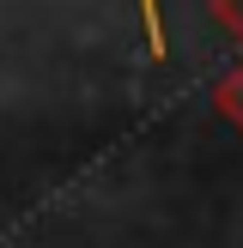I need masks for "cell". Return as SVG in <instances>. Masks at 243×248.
Masks as SVG:
<instances>
[{
    "instance_id": "obj_1",
    "label": "cell",
    "mask_w": 243,
    "mask_h": 248,
    "mask_svg": "<svg viewBox=\"0 0 243 248\" xmlns=\"http://www.w3.org/2000/svg\"><path fill=\"white\" fill-rule=\"evenodd\" d=\"M213 109H219V115H225V121H231V127H237V133H243V67H231V73H225V79H219V85H213Z\"/></svg>"
},
{
    "instance_id": "obj_2",
    "label": "cell",
    "mask_w": 243,
    "mask_h": 248,
    "mask_svg": "<svg viewBox=\"0 0 243 248\" xmlns=\"http://www.w3.org/2000/svg\"><path fill=\"white\" fill-rule=\"evenodd\" d=\"M140 24H146V55L164 61L170 43H164V18H158V0H140Z\"/></svg>"
},
{
    "instance_id": "obj_3",
    "label": "cell",
    "mask_w": 243,
    "mask_h": 248,
    "mask_svg": "<svg viewBox=\"0 0 243 248\" xmlns=\"http://www.w3.org/2000/svg\"><path fill=\"white\" fill-rule=\"evenodd\" d=\"M213 18H219V31H231L243 43V0H213Z\"/></svg>"
}]
</instances>
